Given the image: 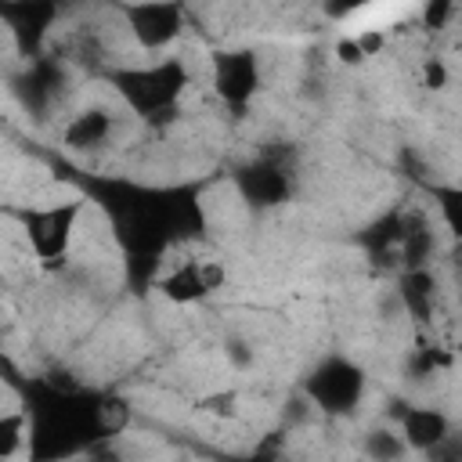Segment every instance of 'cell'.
Wrapping results in <instances>:
<instances>
[{
    "label": "cell",
    "instance_id": "obj_1",
    "mask_svg": "<svg viewBox=\"0 0 462 462\" xmlns=\"http://www.w3.org/2000/svg\"><path fill=\"white\" fill-rule=\"evenodd\" d=\"M119 94L141 112V116H162L188 87V69L180 58H162L144 69H130L116 76Z\"/></svg>",
    "mask_w": 462,
    "mask_h": 462
},
{
    "label": "cell",
    "instance_id": "obj_2",
    "mask_svg": "<svg viewBox=\"0 0 462 462\" xmlns=\"http://www.w3.org/2000/svg\"><path fill=\"white\" fill-rule=\"evenodd\" d=\"M79 213H83L79 199H65V202H54V206L25 213V235H29V245H32L36 260H43L47 267L65 260V253L72 245V235H76Z\"/></svg>",
    "mask_w": 462,
    "mask_h": 462
},
{
    "label": "cell",
    "instance_id": "obj_3",
    "mask_svg": "<svg viewBox=\"0 0 462 462\" xmlns=\"http://www.w3.org/2000/svg\"><path fill=\"white\" fill-rule=\"evenodd\" d=\"M213 87L227 105H245L260 87V69L249 51H224L213 58Z\"/></svg>",
    "mask_w": 462,
    "mask_h": 462
},
{
    "label": "cell",
    "instance_id": "obj_4",
    "mask_svg": "<svg viewBox=\"0 0 462 462\" xmlns=\"http://www.w3.org/2000/svg\"><path fill=\"white\" fill-rule=\"evenodd\" d=\"M126 22L141 47L159 51L180 36L184 11L177 4H137V7H126Z\"/></svg>",
    "mask_w": 462,
    "mask_h": 462
},
{
    "label": "cell",
    "instance_id": "obj_5",
    "mask_svg": "<svg viewBox=\"0 0 462 462\" xmlns=\"http://www.w3.org/2000/svg\"><path fill=\"white\" fill-rule=\"evenodd\" d=\"M220 285H224V267L213 260H184L159 282L162 296L173 303H199L202 296H209Z\"/></svg>",
    "mask_w": 462,
    "mask_h": 462
},
{
    "label": "cell",
    "instance_id": "obj_6",
    "mask_svg": "<svg viewBox=\"0 0 462 462\" xmlns=\"http://www.w3.org/2000/svg\"><path fill=\"white\" fill-rule=\"evenodd\" d=\"M404 444L408 448H419V451H426V448H437L444 437H448V419L437 411V408H408L404 411Z\"/></svg>",
    "mask_w": 462,
    "mask_h": 462
},
{
    "label": "cell",
    "instance_id": "obj_7",
    "mask_svg": "<svg viewBox=\"0 0 462 462\" xmlns=\"http://www.w3.org/2000/svg\"><path fill=\"white\" fill-rule=\"evenodd\" d=\"M112 134V112L108 108H83L72 116V123L65 126V144L69 148H97L105 144Z\"/></svg>",
    "mask_w": 462,
    "mask_h": 462
},
{
    "label": "cell",
    "instance_id": "obj_8",
    "mask_svg": "<svg viewBox=\"0 0 462 462\" xmlns=\"http://www.w3.org/2000/svg\"><path fill=\"white\" fill-rule=\"evenodd\" d=\"M245 188H249V195L260 199V202H278V199L285 195L289 180H285L282 170H274V166H260V170H253V173L245 177Z\"/></svg>",
    "mask_w": 462,
    "mask_h": 462
},
{
    "label": "cell",
    "instance_id": "obj_9",
    "mask_svg": "<svg viewBox=\"0 0 462 462\" xmlns=\"http://www.w3.org/2000/svg\"><path fill=\"white\" fill-rule=\"evenodd\" d=\"M25 444V415L22 411H4L0 415V462L14 458Z\"/></svg>",
    "mask_w": 462,
    "mask_h": 462
},
{
    "label": "cell",
    "instance_id": "obj_10",
    "mask_svg": "<svg viewBox=\"0 0 462 462\" xmlns=\"http://www.w3.org/2000/svg\"><path fill=\"white\" fill-rule=\"evenodd\" d=\"M404 300L411 303L415 314H422L426 303L433 300V278H430L426 271H411V274L404 278Z\"/></svg>",
    "mask_w": 462,
    "mask_h": 462
},
{
    "label": "cell",
    "instance_id": "obj_11",
    "mask_svg": "<svg viewBox=\"0 0 462 462\" xmlns=\"http://www.w3.org/2000/svg\"><path fill=\"white\" fill-rule=\"evenodd\" d=\"M422 87H430V90H444L448 87V69H444L440 58H426L422 61Z\"/></svg>",
    "mask_w": 462,
    "mask_h": 462
},
{
    "label": "cell",
    "instance_id": "obj_12",
    "mask_svg": "<svg viewBox=\"0 0 462 462\" xmlns=\"http://www.w3.org/2000/svg\"><path fill=\"white\" fill-rule=\"evenodd\" d=\"M354 40H357V47H361L365 58H375V54L386 47V32H383V29H365V32H357Z\"/></svg>",
    "mask_w": 462,
    "mask_h": 462
},
{
    "label": "cell",
    "instance_id": "obj_13",
    "mask_svg": "<svg viewBox=\"0 0 462 462\" xmlns=\"http://www.w3.org/2000/svg\"><path fill=\"white\" fill-rule=\"evenodd\" d=\"M336 58H339L343 65H361V61H365V54H361V47H357L354 36H339V40H336Z\"/></svg>",
    "mask_w": 462,
    "mask_h": 462
},
{
    "label": "cell",
    "instance_id": "obj_14",
    "mask_svg": "<svg viewBox=\"0 0 462 462\" xmlns=\"http://www.w3.org/2000/svg\"><path fill=\"white\" fill-rule=\"evenodd\" d=\"M451 11H455L451 4H430V7H426V25H433V29H437Z\"/></svg>",
    "mask_w": 462,
    "mask_h": 462
},
{
    "label": "cell",
    "instance_id": "obj_15",
    "mask_svg": "<svg viewBox=\"0 0 462 462\" xmlns=\"http://www.w3.org/2000/svg\"><path fill=\"white\" fill-rule=\"evenodd\" d=\"M87 462H119V455H116L112 448H94V451L87 455Z\"/></svg>",
    "mask_w": 462,
    "mask_h": 462
}]
</instances>
